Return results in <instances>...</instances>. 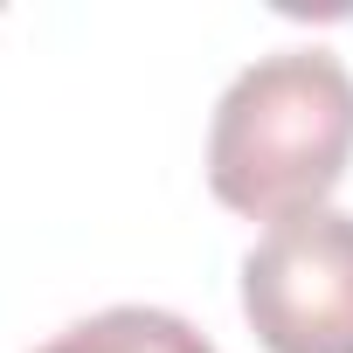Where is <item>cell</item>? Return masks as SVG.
Segmentation results:
<instances>
[{
	"instance_id": "1",
	"label": "cell",
	"mask_w": 353,
	"mask_h": 353,
	"mask_svg": "<svg viewBox=\"0 0 353 353\" xmlns=\"http://www.w3.org/2000/svg\"><path fill=\"white\" fill-rule=\"evenodd\" d=\"M353 159V70L332 49H270L215 104L208 188L222 208L291 222L325 208Z\"/></svg>"
},
{
	"instance_id": "2",
	"label": "cell",
	"mask_w": 353,
	"mask_h": 353,
	"mask_svg": "<svg viewBox=\"0 0 353 353\" xmlns=\"http://www.w3.org/2000/svg\"><path fill=\"white\" fill-rule=\"evenodd\" d=\"M243 319L263 353H353V215L277 222L243 256Z\"/></svg>"
},
{
	"instance_id": "3",
	"label": "cell",
	"mask_w": 353,
	"mask_h": 353,
	"mask_svg": "<svg viewBox=\"0 0 353 353\" xmlns=\"http://www.w3.org/2000/svg\"><path fill=\"white\" fill-rule=\"evenodd\" d=\"M35 353H215V339L194 332L181 312H159V305H104V312L63 325Z\"/></svg>"
}]
</instances>
